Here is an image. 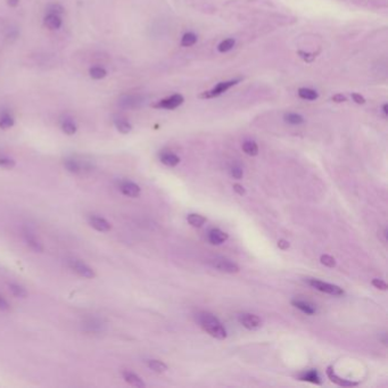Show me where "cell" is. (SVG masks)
I'll return each instance as SVG.
<instances>
[{
    "instance_id": "4",
    "label": "cell",
    "mask_w": 388,
    "mask_h": 388,
    "mask_svg": "<svg viewBox=\"0 0 388 388\" xmlns=\"http://www.w3.org/2000/svg\"><path fill=\"white\" fill-rule=\"evenodd\" d=\"M64 168L70 173L79 174L83 171L90 169V163L88 161L77 159V157H67V159L64 160Z\"/></svg>"
},
{
    "instance_id": "15",
    "label": "cell",
    "mask_w": 388,
    "mask_h": 388,
    "mask_svg": "<svg viewBox=\"0 0 388 388\" xmlns=\"http://www.w3.org/2000/svg\"><path fill=\"white\" fill-rule=\"evenodd\" d=\"M327 376L329 377V379L335 382L336 385L338 386H341V387H354V386H358L359 382L357 381H351V380H347V379H341L340 377H338L336 375V372L334 371V369H332V367H328L327 369Z\"/></svg>"
},
{
    "instance_id": "26",
    "label": "cell",
    "mask_w": 388,
    "mask_h": 388,
    "mask_svg": "<svg viewBox=\"0 0 388 388\" xmlns=\"http://www.w3.org/2000/svg\"><path fill=\"white\" fill-rule=\"evenodd\" d=\"M187 220L190 225L195 228H201L206 222V219L201 214H189L187 216Z\"/></svg>"
},
{
    "instance_id": "7",
    "label": "cell",
    "mask_w": 388,
    "mask_h": 388,
    "mask_svg": "<svg viewBox=\"0 0 388 388\" xmlns=\"http://www.w3.org/2000/svg\"><path fill=\"white\" fill-rule=\"evenodd\" d=\"M82 327L83 330L89 332V334H100L105 330L106 323L99 318L90 317L83 321Z\"/></svg>"
},
{
    "instance_id": "28",
    "label": "cell",
    "mask_w": 388,
    "mask_h": 388,
    "mask_svg": "<svg viewBox=\"0 0 388 388\" xmlns=\"http://www.w3.org/2000/svg\"><path fill=\"white\" fill-rule=\"evenodd\" d=\"M243 150L249 156H256L258 154V147L255 141L247 140L243 144Z\"/></svg>"
},
{
    "instance_id": "40",
    "label": "cell",
    "mask_w": 388,
    "mask_h": 388,
    "mask_svg": "<svg viewBox=\"0 0 388 388\" xmlns=\"http://www.w3.org/2000/svg\"><path fill=\"white\" fill-rule=\"evenodd\" d=\"M331 99L332 101H335V103H344V101H346V97L341 94H337L335 96H332Z\"/></svg>"
},
{
    "instance_id": "45",
    "label": "cell",
    "mask_w": 388,
    "mask_h": 388,
    "mask_svg": "<svg viewBox=\"0 0 388 388\" xmlns=\"http://www.w3.org/2000/svg\"><path fill=\"white\" fill-rule=\"evenodd\" d=\"M388 105L387 104H384V105H382V112H384V114L385 115H387V113H388Z\"/></svg>"
},
{
    "instance_id": "25",
    "label": "cell",
    "mask_w": 388,
    "mask_h": 388,
    "mask_svg": "<svg viewBox=\"0 0 388 388\" xmlns=\"http://www.w3.org/2000/svg\"><path fill=\"white\" fill-rule=\"evenodd\" d=\"M298 96L301 97L302 99L305 100H316L318 99V92L313 89H310V88H301L298 89Z\"/></svg>"
},
{
    "instance_id": "5",
    "label": "cell",
    "mask_w": 388,
    "mask_h": 388,
    "mask_svg": "<svg viewBox=\"0 0 388 388\" xmlns=\"http://www.w3.org/2000/svg\"><path fill=\"white\" fill-rule=\"evenodd\" d=\"M68 266H70L75 274H77L80 277H83V278L92 279L96 277L95 271L92 270L89 265L86 264L85 262L77 260V258H71V260H68Z\"/></svg>"
},
{
    "instance_id": "20",
    "label": "cell",
    "mask_w": 388,
    "mask_h": 388,
    "mask_svg": "<svg viewBox=\"0 0 388 388\" xmlns=\"http://www.w3.org/2000/svg\"><path fill=\"white\" fill-rule=\"evenodd\" d=\"M292 304L295 307L299 308V310H301L302 312L308 314V316H313V314L317 312L316 307H314L312 304H310L308 302H305V301H301V299H294Z\"/></svg>"
},
{
    "instance_id": "44",
    "label": "cell",
    "mask_w": 388,
    "mask_h": 388,
    "mask_svg": "<svg viewBox=\"0 0 388 388\" xmlns=\"http://www.w3.org/2000/svg\"><path fill=\"white\" fill-rule=\"evenodd\" d=\"M18 3H20V0H8V5L11 7H16Z\"/></svg>"
},
{
    "instance_id": "37",
    "label": "cell",
    "mask_w": 388,
    "mask_h": 388,
    "mask_svg": "<svg viewBox=\"0 0 388 388\" xmlns=\"http://www.w3.org/2000/svg\"><path fill=\"white\" fill-rule=\"evenodd\" d=\"M64 9L59 4H53L48 7V13H55V14H58V15H61Z\"/></svg>"
},
{
    "instance_id": "30",
    "label": "cell",
    "mask_w": 388,
    "mask_h": 388,
    "mask_svg": "<svg viewBox=\"0 0 388 388\" xmlns=\"http://www.w3.org/2000/svg\"><path fill=\"white\" fill-rule=\"evenodd\" d=\"M196 41H197V35L195 33H192V32H188V33H186L182 36L181 46L182 47H190V46L196 44Z\"/></svg>"
},
{
    "instance_id": "24",
    "label": "cell",
    "mask_w": 388,
    "mask_h": 388,
    "mask_svg": "<svg viewBox=\"0 0 388 388\" xmlns=\"http://www.w3.org/2000/svg\"><path fill=\"white\" fill-rule=\"evenodd\" d=\"M14 118L8 112H3L0 114V128L4 129V130H7V129L12 128L14 126Z\"/></svg>"
},
{
    "instance_id": "43",
    "label": "cell",
    "mask_w": 388,
    "mask_h": 388,
    "mask_svg": "<svg viewBox=\"0 0 388 388\" xmlns=\"http://www.w3.org/2000/svg\"><path fill=\"white\" fill-rule=\"evenodd\" d=\"M299 55H303V58L304 59H305V61H307V62H311V61H313V58H314V56H312V57H308V56H310V55H308V54H305V53H302V52H299L298 53Z\"/></svg>"
},
{
    "instance_id": "27",
    "label": "cell",
    "mask_w": 388,
    "mask_h": 388,
    "mask_svg": "<svg viewBox=\"0 0 388 388\" xmlns=\"http://www.w3.org/2000/svg\"><path fill=\"white\" fill-rule=\"evenodd\" d=\"M9 290L15 297L25 298L27 296L26 289L18 284H9Z\"/></svg>"
},
{
    "instance_id": "2",
    "label": "cell",
    "mask_w": 388,
    "mask_h": 388,
    "mask_svg": "<svg viewBox=\"0 0 388 388\" xmlns=\"http://www.w3.org/2000/svg\"><path fill=\"white\" fill-rule=\"evenodd\" d=\"M307 283L313 288H316L319 292L334 295V296H343L345 294L344 290L336 285H332L329 283H325V281L318 280V279H308Z\"/></svg>"
},
{
    "instance_id": "34",
    "label": "cell",
    "mask_w": 388,
    "mask_h": 388,
    "mask_svg": "<svg viewBox=\"0 0 388 388\" xmlns=\"http://www.w3.org/2000/svg\"><path fill=\"white\" fill-rule=\"evenodd\" d=\"M230 173H231V177L234 179H237V180H240L243 178V174H244V171L243 169L240 168L239 165H234L231 170H230Z\"/></svg>"
},
{
    "instance_id": "35",
    "label": "cell",
    "mask_w": 388,
    "mask_h": 388,
    "mask_svg": "<svg viewBox=\"0 0 388 388\" xmlns=\"http://www.w3.org/2000/svg\"><path fill=\"white\" fill-rule=\"evenodd\" d=\"M321 263L328 267H334L336 265L335 258L330 255H322L321 256Z\"/></svg>"
},
{
    "instance_id": "9",
    "label": "cell",
    "mask_w": 388,
    "mask_h": 388,
    "mask_svg": "<svg viewBox=\"0 0 388 388\" xmlns=\"http://www.w3.org/2000/svg\"><path fill=\"white\" fill-rule=\"evenodd\" d=\"M144 103V97L140 95H124L119 100V105L122 108H137Z\"/></svg>"
},
{
    "instance_id": "31",
    "label": "cell",
    "mask_w": 388,
    "mask_h": 388,
    "mask_svg": "<svg viewBox=\"0 0 388 388\" xmlns=\"http://www.w3.org/2000/svg\"><path fill=\"white\" fill-rule=\"evenodd\" d=\"M285 121L287 122V123H289V124H294V126H297V124H302L304 122V119L299 114L288 113V114L285 115Z\"/></svg>"
},
{
    "instance_id": "29",
    "label": "cell",
    "mask_w": 388,
    "mask_h": 388,
    "mask_svg": "<svg viewBox=\"0 0 388 388\" xmlns=\"http://www.w3.org/2000/svg\"><path fill=\"white\" fill-rule=\"evenodd\" d=\"M89 74L94 80H101L107 75V71L101 66H92L89 70Z\"/></svg>"
},
{
    "instance_id": "19",
    "label": "cell",
    "mask_w": 388,
    "mask_h": 388,
    "mask_svg": "<svg viewBox=\"0 0 388 388\" xmlns=\"http://www.w3.org/2000/svg\"><path fill=\"white\" fill-rule=\"evenodd\" d=\"M114 126L118 129V131L124 133V135H127V133H129L132 130V126L130 124V122H129L127 119L121 118V117L114 118Z\"/></svg>"
},
{
    "instance_id": "10",
    "label": "cell",
    "mask_w": 388,
    "mask_h": 388,
    "mask_svg": "<svg viewBox=\"0 0 388 388\" xmlns=\"http://www.w3.org/2000/svg\"><path fill=\"white\" fill-rule=\"evenodd\" d=\"M183 101H184V99L181 95L175 94V95H172L171 97H169V98L160 100L159 103L154 105V107L155 108H163V109H174V108L179 107V106L181 105Z\"/></svg>"
},
{
    "instance_id": "41",
    "label": "cell",
    "mask_w": 388,
    "mask_h": 388,
    "mask_svg": "<svg viewBox=\"0 0 388 388\" xmlns=\"http://www.w3.org/2000/svg\"><path fill=\"white\" fill-rule=\"evenodd\" d=\"M0 310H2V311L9 310L8 302L4 297H2V296H0Z\"/></svg>"
},
{
    "instance_id": "8",
    "label": "cell",
    "mask_w": 388,
    "mask_h": 388,
    "mask_svg": "<svg viewBox=\"0 0 388 388\" xmlns=\"http://www.w3.org/2000/svg\"><path fill=\"white\" fill-rule=\"evenodd\" d=\"M240 80H231V81H225V82H220L218 86L214 87L213 89L210 90V91H205L203 92V94L200 95L201 98H213V97H218L220 95H222L223 92L227 91L228 89H230V88L234 87L237 85V83L239 82Z\"/></svg>"
},
{
    "instance_id": "14",
    "label": "cell",
    "mask_w": 388,
    "mask_h": 388,
    "mask_svg": "<svg viewBox=\"0 0 388 388\" xmlns=\"http://www.w3.org/2000/svg\"><path fill=\"white\" fill-rule=\"evenodd\" d=\"M44 25L52 31L61 29L62 26L61 15H58V14H55V13H47V15H46L44 18Z\"/></svg>"
},
{
    "instance_id": "21",
    "label": "cell",
    "mask_w": 388,
    "mask_h": 388,
    "mask_svg": "<svg viewBox=\"0 0 388 388\" xmlns=\"http://www.w3.org/2000/svg\"><path fill=\"white\" fill-rule=\"evenodd\" d=\"M299 380H303V381H308V382H312V384H317V385H321L322 381H321V378L320 376H319L318 371L316 370H310V371H306V372H303L301 376H299Z\"/></svg>"
},
{
    "instance_id": "11",
    "label": "cell",
    "mask_w": 388,
    "mask_h": 388,
    "mask_svg": "<svg viewBox=\"0 0 388 388\" xmlns=\"http://www.w3.org/2000/svg\"><path fill=\"white\" fill-rule=\"evenodd\" d=\"M23 239H24L25 244L29 246L32 251L35 253H41L44 251L43 244L40 243V240L35 237V235L31 231L30 229H23Z\"/></svg>"
},
{
    "instance_id": "12",
    "label": "cell",
    "mask_w": 388,
    "mask_h": 388,
    "mask_svg": "<svg viewBox=\"0 0 388 388\" xmlns=\"http://www.w3.org/2000/svg\"><path fill=\"white\" fill-rule=\"evenodd\" d=\"M88 222L91 225L92 228L99 232H108L110 230V223L107 220L101 218V216H97V215H90L88 218Z\"/></svg>"
},
{
    "instance_id": "6",
    "label": "cell",
    "mask_w": 388,
    "mask_h": 388,
    "mask_svg": "<svg viewBox=\"0 0 388 388\" xmlns=\"http://www.w3.org/2000/svg\"><path fill=\"white\" fill-rule=\"evenodd\" d=\"M238 321L248 330H256L262 327V320L256 314L242 313L238 316Z\"/></svg>"
},
{
    "instance_id": "3",
    "label": "cell",
    "mask_w": 388,
    "mask_h": 388,
    "mask_svg": "<svg viewBox=\"0 0 388 388\" xmlns=\"http://www.w3.org/2000/svg\"><path fill=\"white\" fill-rule=\"evenodd\" d=\"M211 266L225 274H237L239 271V266L235 262L225 257H214L209 261Z\"/></svg>"
},
{
    "instance_id": "33",
    "label": "cell",
    "mask_w": 388,
    "mask_h": 388,
    "mask_svg": "<svg viewBox=\"0 0 388 388\" xmlns=\"http://www.w3.org/2000/svg\"><path fill=\"white\" fill-rule=\"evenodd\" d=\"M235 44H236V41L234 39H231V38L223 40L222 43L219 45V47H218L219 52L220 53H227V52H229V50H231L234 48Z\"/></svg>"
},
{
    "instance_id": "42",
    "label": "cell",
    "mask_w": 388,
    "mask_h": 388,
    "mask_svg": "<svg viewBox=\"0 0 388 388\" xmlns=\"http://www.w3.org/2000/svg\"><path fill=\"white\" fill-rule=\"evenodd\" d=\"M278 246H279V248L284 249V251H285V249H288L289 243L287 242V240H285V239H280L279 242H278Z\"/></svg>"
},
{
    "instance_id": "22",
    "label": "cell",
    "mask_w": 388,
    "mask_h": 388,
    "mask_svg": "<svg viewBox=\"0 0 388 388\" xmlns=\"http://www.w3.org/2000/svg\"><path fill=\"white\" fill-rule=\"evenodd\" d=\"M160 160L162 163L165 164L166 166H175L178 165L180 162L179 157L173 153H162L160 155Z\"/></svg>"
},
{
    "instance_id": "1",
    "label": "cell",
    "mask_w": 388,
    "mask_h": 388,
    "mask_svg": "<svg viewBox=\"0 0 388 388\" xmlns=\"http://www.w3.org/2000/svg\"><path fill=\"white\" fill-rule=\"evenodd\" d=\"M197 320L203 329L212 337H214V338L224 339L227 337V330H225L222 323L214 314L209 312H201L197 316Z\"/></svg>"
},
{
    "instance_id": "36",
    "label": "cell",
    "mask_w": 388,
    "mask_h": 388,
    "mask_svg": "<svg viewBox=\"0 0 388 388\" xmlns=\"http://www.w3.org/2000/svg\"><path fill=\"white\" fill-rule=\"evenodd\" d=\"M371 284H372V286H375L376 288L380 289V290H387V288H388L387 287V284L385 283L384 280H381V279H373L371 281Z\"/></svg>"
},
{
    "instance_id": "38",
    "label": "cell",
    "mask_w": 388,
    "mask_h": 388,
    "mask_svg": "<svg viewBox=\"0 0 388 388\" xmlns=\"http://www.w3.org/2000/svg\"><path fill=\"white\" fill-rule=\"evenodd\" d=\"M352 99L355 101V103L360 104V105L366 103V99H364V97L361 95H359V94H355V92L354 94H352Z\"/></svg>"
},
{
    "instance_id": "13",
    "label": "cell",
    "mask_w": 388,
    "mask_h": 388,
    "mask_svg": "<svg viewBox=\"0 0 388 388\" xmlns=\"http://www.w3.org/2000/svg\"><path fill=\"white\" fill-rule=\"evenodd\" d=\"M120 190L123 195L131 198H136L140 195V187L132 181H122L120 184Z\"/></svg>"
},
{
    "instance_id": "39",
    "label": "cell",
    "mask_w": 388,
    "mask_h": 388,
    "mask_svg": "<svg viewBox=\"0 0 388 388\" xmlns=\"http://www.w3.org/2000/svg\"><path fill=\"white\" fill-rule=\"evenodd\" d=\"M234 190L237 192L238 195H240V196H243V195H245V193H246V190H245V188L243 186H240V184H238V183L234 184Z\"/></svg>"
},
{
    "instance_id": "23",
    "label": "cell",
    "mask_w": 388,
    "mask_h": 388,
    "mask_svg": "<svg viewBox=\"0 0 388 388\" xmlns=\"http://www.w3.org/2000/svg\"><path fill=\"white\" fill-rule=\"evenodd\" d=\"M147 366H148L150 370H153L157 373H163L168 370V366H166L164 362L159 361V360H148V361H147Z\"/></svg>"
},
{
    "instance_id": "16",
    "label": "cell",
    "mask_w": 388,
    "mask_h": 388,
    "mask_svg": "<svg viewBox=\"0 0 388 388\" xmlns=\"http://www.w3.org/2000/svg\"><path fill=\"white\" fill-rule=\"evenodd\" d=\"M228 238H229V235L220 229H212L209 232V240L210 243L213 245L223 244L224 242H227Z\"/></svg>"
},
{
    "instance_id": "18",
    "label": "cell",
    "mask_w": 388,
    "mask_h": 388,
    "mask_svg": "<svg viewBox=\"0 0 388 388\" xmlns=\"http://www.w3.org/2000/svg\"><path fill=\"white\" fill-rule=\"evenodd\" d=\"M61 129L64 133H66L68 136H73L76 132V124L73 121L71 118L65 117L61 120Z\"/></svg>"
},
{
    "instance_id": "32",
    "label": "cell",
    "mask_w": 388,
    "mask_h": 388,
    "mask_svg": "<svg viewBox=\"0 0 388 388\" xmlns=\"http://www.w3.org/2000/svg\"><path fill=\"white\" fill-rule=\"evenodd\" d=\"M15 165H16V162L13 159H11V157L0 155V168L6 169V170H12L15 168Z\"/></svg>"
},
{
    "instance_id": "17",
    "label": "cell",
    "mask_w": 388,
    "mask_h": 388,
    "mask_svg": "<svg viewBox=\"0 0 388 388\" xmlns=\"http://www.w3.org/2000/svg\"><path fill=\"white\" fill-rule=\"evenodd\" d=\"M122 375H123L124 380H126L129 385H131L133 387H138V388H144L146 386V384L142 381L141 378L138 375H136V373H133L131 371H124Z\"/></svg>"
}]
</instances>
